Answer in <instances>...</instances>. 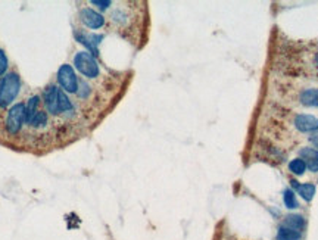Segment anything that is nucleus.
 <instances>
[{
  "instance_id": "19",
  "label": "nucleus",
  "mask_w": 318,
  "mask_h": 240,
  "mask_svg": "<svg viewBox=\"0 0 318 240\" xmlns=\"http://www.w3.org/2000/svg\"><path fill=\"white\" fill-rule=\"evenodd\" d=\"M92 4H95L99 9L105 10V9H108L112 4V1H109V0H92Z\"/></svg>"
},
{
  "instance_id": "9",
  "label": "nucleus",
  "mask_w": 318,
  "mask_h": 240,
  "mask_svg": "<svg viewBox=\"0 0 318 240\" xmlns=\"http://www.w3.org/2000/svg\"><path fill=\"white\" fill-rule=\"evenodd\" d=\"M77 37V40L81 43V44H84L89 50H90V53L93 55V56H97L99 55V49H97V46H99V43L103 40V35L100 34H83V33H77L75 34Z\"/></svg>"
},
{
  "instance_id": "15",
  "label": "nucleus",
  "mask_w": 318,
  "mask_h": 240,
  "mask_svg": "<svg viewBox=\"0 0 318 240\" xmlns=\"http://www.w3.org/2000/svg\"><path fill=\"white\" fill-rule=\"evenodd\" d=\"M305 170H307V165L301 158H296V159L289 162V171L296 174V175H302Z\"/></svg>"
},
{
  "instance_id": "4",
  "label": "nucleus",
  "mask_w": 318,
  "mask_h": 240,
  "mask_svg": "<svg viewBox=\"0 0 318 240\" xmlns=\"http://www.w3.org/2000/svg\"><path fill=\"white\" fill-rule=\"evenodd\" d=\"M58 83L62 87V90L66 93H77L78 90V77L75 74V71L72 68V65L64 64L58 69L56 74Z\"/></svg>"
},
{
  "instance_id": "14",
  "label": "nucleus",
  "mask_w": 318,
  "mask_h": 240,
  "mask_svg": "<svg viewBox=\"0 0 318 240\" xmlns=\"http://www.w3.org/2000/svg\"><path fill=\"white\" fill-rule=\"evenodd\" d=\"M301 236H302L301 232L287 229V227H283V226L279 229V233H277L279 240H301Z\"/></svg>"
},
{
  "instance_id": "20",
  "label": "nucleus",
  "mask_w": 318,
  "mask_h": 240,
  "mask_svg": "<svg viewBox=\"0 0 318 240\" xmlns=\"http://www.w3.org/2000/svg\"><path fill=\"white\" fill-rule=\"evenodd\" d=\"M310 141H311L316 147H318V130L317 131H314V133L310 136Z\"/></svg>"
},
{
  "instance_id": "11",
  "label": "nucleus",
  "mask_w": 318,
  "mask_h": 240,
  "mask_svg": "<svg viewBox=\"0 0 318 240\" xmlns=\"http://www.w3.org/2000/svg\"><path fill=\"white\" fill-rule=\"evenodd\" d=\"M307 226V221L302 215H296V214H290L287 215L283 221V227H287V229H292V230H296V232H302Z\"/></svg>"
},
{
  "instance_id": "1",
  "label": "nucleus",
  "mask_w": 318,
  "mask_h": 240,
  "mask_svg": "<svg viewBox=\"0 0 318 240\" xmlns=\"http://www.w3.org/2000/svg\"><path fill=\"white\" fill-rule=\"evenodd\" d=\"M21 90V78L16 72L6 74L0 81V108L4 109L16 99Z\"/></svg>"
},
{
  "instance_id": "6",
  "label": "nucleus",
  "mask_w": 318,
  "mask_h": 240,
  "mask_svg": "<svg viewBox=\"0 0 318 240\" xmlns=\"http://www.w3.org/2000/svg\"><path fill=\"white\" fill-rule=\"evenodd\" d=\"M80 19L90 30H99L105 25V16L90 7H83L80 10Z\"/></svg>"
},
{
  "instance_id": "18",
  "label": "nucleus",
  "mask_w": 318,
  "mask_h": 240,
  "mask_svg": "<svg viewBox=\"0 0 318 240\" xmlns=\"http://www.w3.org/2000/svg\"><path fill=\"white\" fill-rule=\"evenodd\" d=\"M7 67H9V61H7V56L4 53L3 49H0V77L7 71Z\"/></svg>"
},
{
  "instance_id": "21",
  "label": "nucleus",
  "mask_w": 318,
  "mask_h": 240,
  "mask_svg": "<svg viewBox=\"0 0 318 240\" xmlns=\"http://www.w3.org/2000/svg\"><path fill=\"white\" fill-rule=\"evenodd\" d=\"M316 61H317V64H318V55H317V58H316Z\"/></svg>"
},
{
  "instance_id": "12",
  "label": "nucleus",
  "mask_w": 318,
  "mask_h": 240,
  "mask_svg": "<svg viewBox=\"0 0 318 240\" xmlns=\"http://www.w3.org/2000/svg\"><path fill=\"white\" fill-rule=\"evenodd\" d=\"M47 122H49L47 112H44L43 109H40V111H37L34 114V117L27 122V125L30 128H34V130H41V128H44L47 125Z\"/></svg>"
},
{
  "instance_id": "17",
  "label": "nucleus",
  "mask_w": 318,
  "mask_h": 240,
  "mask_svg": "<svg viewBox=\"0 0 318 240\" xmlns=\"http://www.w3.org/2000/svg\"><path fill=\"white\" fill-rule=\"evenodd\" d=\"M92 93V87L86 83V81H78V90H77V98L81 101H86Z\"/></svg>"
},
{
  "instance_id": "7",
  "label": "nucleus",
  "mask_w": 318,
  "mask_h": 240,
  "mask_svg": "<svg viewBox=\"0 0 318 240\" xmlns=\"http://www.w3.org/2000/svg\"><path fill=\"white\" fill-rule=\"evenodd\" d=\"M295 127L302 133H314L318 130V118L313 115H296L295 118Z\"/></svg>"
},
{
  "instance_id": "2",
  "label": "nucleus",
  "mask_w": 318,
  "mask_h": 240,
  "mask_svg": "<svg viewBox=\"0 0 318 240\" xmlns=\"http://www.w3.org/2000/svg\"><path fill=\"white\" fill-rule=\"evenodd\" d=\"M74 65L83 77H86L89 80H95L100 74V67L97 64L96 58L87 50H81V52L75 53Z\"/></svg>"
},
{
  "instance_id": "16",
  "label": "nucleus",
  "mask_w": 318,
  "mask_h": 240,
  "mask_svg": "<svg viewBox=\"0 0 318 240\" xmlns=\"http://www.w3.org/2000/svg\"><path fill=\"white\" fill-rule=\"evenodd\" d=\"M283 202H285V206L289 209H296L299 206L298 201H296V195L290 189H286L283 192Z\"/></svg>"
},
{
  "instance_id": "13",
  "label": "nucleus",
  "mask_w": 318,
  "mask_h": 240,
  "mask_svg": "<svg viewBox=\"0 0 318 240\" xmlns=\"http://www.w3.org/2000/svg\"><path fill=\"white\" fill-rule=\"evenodd\" d=\"M301 103L304 106L310 108H317L318 106V89H308L302 92L301 95Z\"/></svg>"
},
{
  "instance_id": "8",
  "label": "nucleus",
  "mask_w": 318,
  "mask_h": 240,
  "mask_svg": "<svg viewBox=\"0 0 318 240\" xmlns=\"http://www.w3.org/2000/svg\"><path fill=\"white\" fill-rule=\"evenodd\" d=\"M299 156L301 159L305 162L307 168L310 171L317 172L318 171V150L313 149V147H302L299 150Z\"/></svg>"
},
{
  "instance_id": "5",
  "label": "nucleus",
  "mask_w": 318,
  "mask_h": 240,
  "mask_svg": "<svg viewBox=\"0 0 318 240\" xmlns=\"http://www.w3.org/2000/svg\"><path fill=\"white\" fill-rule=\"evenodd\" d=\"M43 103L46 106V112L53 117L59 115V87L47 86L43 93Z\"/></svg>"
},
{
  "instance_id": "3",
  "label": "nucleus",
  "mask_w": 318,
  "mask_h": 240,
  "mask_svg": "<svg viewBox=\"0 0 318 240\" xmlns=\"http://www.w3.org/2000/svg\"><path fill=\"white\" fill-rule=\"evenodd\" d=\"M25 124V103H15L6 115V131L10 136H15L21 131Z\"/></svg>"
},
{
  "instance_id": "10",
  "label": "nucleus",
  "mask_w": 318,
  "mask_h": 240,
  "mask_svg": "<svg viewBox=\"0 0 318 240\" xmlns=\"http://www.w3.org/2000/svg\"><path fill=\"white\" fill-rule=\"evenodd\" d=\"M290 184H292V187L301 195L302 199H305L307 202L313 201V198H314V195H316V186H314V184H311V183L299 184V181H296V180H292Z\"/></svg>"
}]
</instances>
